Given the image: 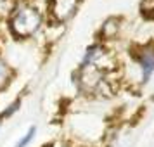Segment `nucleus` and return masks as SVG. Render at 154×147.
Segmentation results:
<instances>
[{"mask_svg": "<svg viewBox=\"0 0 154 147\" xmlns=\"http://www.w3.org/2000/svg\"><path fill=\"white\" fill-rule=\"evenodd\" d=\"M43 24V16L36 7L29 4H23L12 9V12L9 16V29L12 36L24 40L31 38Z\"/></svg>", "mask_w": 154, "mask_h": 147, "instance_id": "f257e3e1", "label": "nucleus"}, {"mask_svg": "<svg viewBox=\"0 0 154 147\" xmlns=\"http://www.w3.org/2000/svg\"><path fill=\"white\" fill-rule=\"evenodd\" d=\"M78 4L80 0H50L49 12L56 23H66L75 16Z\"/></svg>", "mask_w": 154, "mask_h": 147, "instance_id": "f03ea898", "label": "nucleus"}, {"mask_svg": "<svg viewBox=\"0 0 154 147\" xmlns=\"http://www.w3.org/2000/svg\"><path fill=\"white\" fill-rule=\"evenodd\" d=\"M137 61L142 69V80L147 81L149 76L154 73V47H142L137 54Z\"/></svg>", "mask_w": 154, "mask_h": 147, "instance_id": "7ed1b4c3", "label": "nucleus"}, {"mask_svg": "<svg viewBox=\"0 0 154 147\" xmlns=\"http://www.w3.org/2000/svg\"><path fill=\"white\" fill-rule=\"evenodd\" d=\"M14 76V69L9 66L4 59H0V90H5Z\"/></svg>", "mask_w": 154, "mask_h": 147, "instance_id": "20e7f679", "label": "nucleus"}, {"mask_svg": "<svg viewBox=\"0 0 154 147\" xmlns=\"http://www.w3.org/2000/svg\"><path fill=\"white\" fill-rule=\"evenodd\" d=\"M116 31H118V19L111 17V19H107V21L102 24V35L107 36V38L114 36L116 35Z\"/></svg>", "mask_w": 154, "mask_h": 147, "instance_id": "39448f33", "label": "nucleus"}, {"mask_svg": "<svg viewBox=\"0 0 154 147\" xmlns=\"http://www.w3.org/2000/svg\"><path fill=\"white\" fill-rule=\"evenodd\" d=\"M19 107H21V97H17L14 102H11V104L4 109V111L0 112V119H5V118H11L14 112L19 111Z\"/></svg>", "mask_w": 154, "mask_h": 147, "instance_id": "423d86ee", "label": "nucleus"}, {"mask_svg": "<svg viewBox=\"0 0 154 147\" xmlns=\"http://www.w3.org/2000/svg\"><path fill=\"white\" fill-rule=\"evenodd\" d=\"M35 135H36V126H29L28 132H26V133L21 137V139L17 140L16 147H28L29 144H31V140L35 139Z\"/></svg>", "mask_w": 154, "mask_h": 147, "instance_id": "0eeeda50", "label": "nucleus"}, {"mask_svg": "<svg viewBox=\"0 0 154 147\" xmlns=\"http://www.w3.org/2000/svg\"><path fill=\"white\" fill-rule=\"evenodd\" d=\"M52 147H63V145H59V144H52Z\"/></svg>", "mask_w": 154, "mask_h": 147, "instance_id": "6e6552de", "label": "nucleus"}, {"mask_svg": "<svg viewBox=\"0 0 154 147\" xmlns=\"http://www.w3.org/2000/svg\"><path fill=\"white\" fill-rule=\"evenodd\" d=\"M0 126H2V119H0Z\"/></svg>", "mask_w": 154, "mask_h": 147, "instance_id": "1a4fd4ad", "label": "nucleus"}]
</instances>
